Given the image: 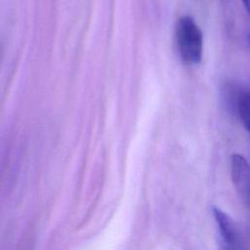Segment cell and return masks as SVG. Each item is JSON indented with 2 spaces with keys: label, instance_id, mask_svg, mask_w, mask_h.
<instances>
[{
  "label": "cell",
  "instance_id": "cell-6",
  "mask_svg": "<svg viewBox=\"0 0 250 250\" xmlns=\"http://www.w3.org/2000/svg\"><path fill=\"white\" fill-rule=\"evenodd\" d=\"M248 45H249V47H250V34L248 35Z\"/></svg>",
  "mask_w": 250,
  "mask_h": 250
},
{
  "label": "cell",
  "instance_id": "cell-5",
  "mask_svg": "<svg viewBox=\"0 0 250 250\" xmlns=\"http://www.w3.org/2000/svg\"><path fill=\"white\" fill-rule=\"evenodd\" d=\"M242 4L244 5L246 11L248 12V14L250 15V0H241Z\"/></svg>",
  "mask_w": 250,
  "mask_h": 250
},
{
  "label": "cell",
  "instance_id": "cell-2",
  "mask_svg": "<svg viewBox=\"0 0 250 250\" xmlns=\"http://www.w3.org/2000/svg\"><path fill=\"white\" fill-rule=\"evenodd\" d=\"M212 213L217 226L220 250H245L238 229L231 217L213 206Z\"/></svg>",
  "mask_w": 250,
  "mask_h": 250
},
{
  "label": "cell",
  "instance_id": "cell-4",
  "mask_svg": "<svg viewBox=\"0 0 250 250\" xmlns=\"http://www.w3.org/2000/svg\"><path fill=\"white\" fill-rule=\"evenodd\" d=\"M243 127L250 133V91H240L234 106Z\"/></svg>",
  "mask_w": 250,
  "mask_h": 250
},
{
  "label": "cell",
  "instance_id": "cell-1",
  "mask_svg": "<svg viewBox=\"0 0 250 250\" xmlns=\"http://www.w3.org/2000/svg\"><path fill=\"white\" fill-rule=\"evenodd\" d=\"M175 42L183 62L188 65L199 63L203 56V35L190 16L185 15L175 24Z\"/></svg>",
  "mask_w": 250,
  "mask_h": 250
},
{
  "label": "cell",
  "instance_id": "cell-3",
  "mask_svg": "<svg viewBox=\"0 0 250 250\" xmlns=\"http://www.w3.org/2000/svg\"><path fill=\"white\" fill-rule=\"evenodd\" d=\"M230 176L236 193L250 209V164L243 155L239 153L231 155Z\"/></svg>",
  "mask_w": 250,
  "mask_h": 250
}]
</instances>
